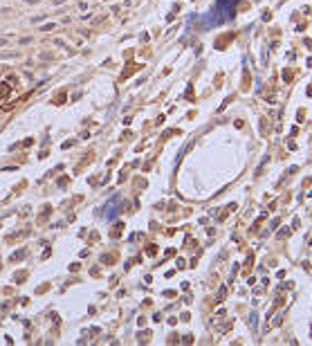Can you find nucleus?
Segmentation results:
<instances>
[]
</instances>
